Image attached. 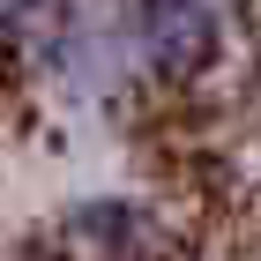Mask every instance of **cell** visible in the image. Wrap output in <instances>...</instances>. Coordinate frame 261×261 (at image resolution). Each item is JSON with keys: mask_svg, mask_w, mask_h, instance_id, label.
<instances>
[{"mask_svg": "<svg viewBox=\"0 0 261 261\" xmlns=\"http://www.w3.org/2000/svg\"><path fill=\"white\" fill-rule=\"evenodd\" d=\"M120 38L157 82H194L224 53V15L217 0H127Z\"/></svg>", "mask_w": 261, "mask_h": 261, "instance_id": "6da1fadb", "label": "cell"}, {"mask_svg": "<svg viewBox=\"0 0 261 261\" xmlns=\"http://www.w3.org/2000/svg\"><path fill=\"white\" fill-rule=\"evenodd\" d=\"M67 231H75V239L90 246V254H112V261L142 254V246L157 239V224H149V209H135V201H82Z\"/></svg>", "mask_w": 261, "mask_h": 261, "instance_id": "7a4b0ae2", "label": "cell"}]
</instances>
